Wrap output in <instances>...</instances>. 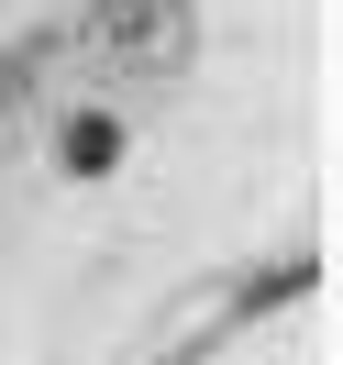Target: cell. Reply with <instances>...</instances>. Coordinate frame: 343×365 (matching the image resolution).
Segmentation results:
<instances>
[{
    "label": "cell",
    "mask_w": 343,
    "mask_h": 365,
    "mask_svg": "<svg viewBox=\"0 0 343 365\" xmlns=\"http://www.w3.org/2000/svg\"><path fill=\"white\" fill-rule=\"evenodd\" d=\"M56 155H67V178H100V166H122V111H78L67 133H56Z\"/></svg>",
    "instance_id": "cell-2"
},
{
    "label": "cell",
    "mask_w": 343,
    "mask_h": 365,
    "mask_svg": "<svg viewBox=\"0 0 343 365\" xmlns=\"http://www.w3.org/2000/svg\"><path fill=\"white\" fill-rule=\"evenodd\" d=\"M100 45L122 67H178L188 56V0H100Z\"/></svg>",
    "instance_id": "cell-1"
}]
</instances>
